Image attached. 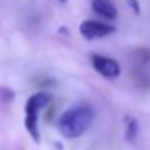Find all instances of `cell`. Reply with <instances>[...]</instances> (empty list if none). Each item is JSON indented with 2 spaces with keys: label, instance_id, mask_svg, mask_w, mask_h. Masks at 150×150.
Wrapping results in <instances>:
<instances>
[{
  "label": "cell",
  "instance_id": "7",
  "mask_svg": "<svg viewBox=\"0 0 150 150\" xmlns=\"http://www.w3.org/2000/svg\"><path fill=\"white\" fill-rule=\"evenodd\" d=\"M127 3L134 10L136 15H140V3H139V0H127Z\"/></svg>",
  "mask_w": 150,
  "mask_h": 150
},
{
  "label": "cell",
  "instance_id": "6",
  "mask_svg": "<svg viewBox=\"0 0 150 150\" xmlns=\"http://www.w3.org/2000/svg\"><path fill=\"white\" fill-rule=\"evenodd\" d=\"M137 134H139V124H137L136 120L131 118L127 122V127H125V139L128 142H134L136 137H137Z\"/></svg>",
  "mask_w": 150,
  "mask_h": 150
},
{
  "label": "cell",
  "instance_id": "4",
  "mask_svg": "<svg viewBox=\"0 0 150 150\" xmlns=\"http://www.w3.org/2000/svg\"><path fill=\"white\" fill-rule=\"evenodd\" d=\"M92 64H93V69L99 74H102L103 77H108V79H115L121 73L120 63L114 58H109V57L92 55Z\"/></svg>",
  "mask_w": 150,
  "mask_h": 150
},
{
  "label": "cell",
  "instance_id": "1",
  "mask_svg": "<svg viewBox=\"0 0 150 150\" xmlns=\"http://www.w3.org/2000/svg\"><path fill=\"white\" fill-rule=\"evenodd\" d=\"M95 118V111L92 106L82 103L67 109L58 118V131L66 139H77L91 127Z\"/></svg>",
  "mask_w": 150,
  "mask_h": 150
},
{
  "label": "cell",
  "instance_id": "5",
  "mask_svg": "<svg viewBox=\"0 0 150 150\" xmlns=\"http://www.w3.org/2000/svg\"><path fill=\"white\" fill-rule=\"evenodd\" d=\"M92 9L95 13H98L99 16L106 18V19H115L118 15V12L111 0H93Z\"/></svg>",
  "mask_w": 150,
  "mask_h": 150
},
{
  "label": "cell",
  "instance_id": "2",
  "mask_svg": "<svg viewBox=\"0 0 150 150\" xmlns=\"http://www.w3.org/2000/svg\"><path fill=\"white\" fill-rule=\"evenodd\" d=\"M51 95L47 92H38L32 95L25 105V127L31 137L38 143L40 142V128H38V114L40 111L50 103Z\"/></svg>",
  "mask_w": 150,
  "mask_h": 150
},
{
  "label": "cell",
  "instance_id": "8",
  "mask_svg": "<svg viewBox=\"0 0 150 150\" xmlns=\"http://www.w3.org/2000/svg\"><path fill=\"white\" fill-rule=\"evenodd\" d=\"M58 1H61V3H66V1H67V0H58Z\"/></svg>",
  "mask_w": 150,
  "mask_h": 150
},
{
  "label": "cell",
  "instance_id": "3",
  "mask_svg": "<svg viewBox=\"0 0 150 150\" xmlns=\"http://www.w3.org/2000/svg\"><path fill=\"white\" fill-rule=\"evenodd\" d=\"M80 34L86 40H96V38H103L106 35H111L117 31L115 26L103 23L99 21H85L80 23Z\"/></svg>",
  "mask_w": 150,
  "mask_h": 150
}]
</instances>
